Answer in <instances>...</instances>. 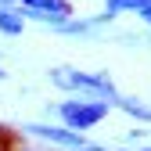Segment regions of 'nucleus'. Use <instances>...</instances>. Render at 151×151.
Wrapping results in <instances>:
<instances>
[{
	"label": "nucleus",
	"mask_w": 151,
	"mask_h": 151,
	"mask_svg": "<svg viewBox=\"0 0 151 151\" xmlns=\"http://www.w3.org/2000/svg\"><path fill=\"white\" fill-rule=\"evenodd\" d=\"M0 79H4V68H0Z\"/></svg>",
	"instance_id": "nucleus-11"
},
{
	"label": "nucleus",
	"mask_w": 151,
	"mask_h": 151,
	"mask_svg": "<svg viewBox=\"0 0 151 151\" xmlns=\"http://www.w3.org/2000/svg\"><path fill=\"white\" fill-rule=\"evenodd\" d=\"M4 133H7V129H0V147H4V144H7V137H4Z\"/></svg>",
	"instance_id": "nucleus-9"
},
{
	"label": "nucleus",
	"mask_w": 151,
	"mask_h": 151,
	"mask_svg": "<svg viewBox=\"0 0 151 151\" xmlns=\"http://www.w3.org/2000/svg\"><path fill=\"white\" fill-rule=\"evenodd\" d=\"M104 7H108V14H115V11H147L151 0H104Z\"/></svg>",
	"instance_id": "nucleus-5"
},
{
	"label": "nucleus",
	"mask_w": 151,
	"mask_h": 151,
	"mask_svg": "<svg viewBox=\"0 0 151 151\" xmlns=\"http://www.w3.org/2000/svg\"><path fill=\"white\" fill-rule=\"evenodd\" d=\"M25 133L43 137V140H50V144H61V147H68V151H104V147H97V144H90L86 137L72 133V129H58V126H40V122H32Z\"/></svg>",
	"instance_id": "nucleus-3"
},
{
	"label": "nucleus",
	"mask_w": 151,
	"mask_h": 151,
	"mask_svg": "<svg viewBox=\"0 0 151 151\" xmlns=\"http://www.w3.org/2000/svg\"><path fill=\"white\" fill-rule=\"evenodd\" d=\"M104 115H108V101H101V97H86V101H65V104H61L65 129H72V133H83V129L97 126Z\"/></svg>",
	"instance_id": "nucleus-1"
},
{
	"label": "nucleus",
	"mask_w": 151,
	"mask_h": 151,
	"mask_svg": "<svg viewBox=\"0 0 151 151\" xmlns=\"http://www.w3.org/2000/svg\"><path fill=\"white\" fill-rule=\"evenodd\" d=\"M22 7L36 18H47V22L65 25V18H72V4L68 0H22Z\"/></svg>",
	"instance_id": "nucleus-4"
},
{
	"label": "nucleus",
	"mask_w": 151,
	"mask_h": 151,
	"mask_svg": "<svg viewBox=\"0 0 151 151\" xmlns=\"http://www.w3.org/2000/svg\"><path fill=\"white\" fill-rule=\"evenodd\" d=\"M54 83L58 86H68V90H86L93 93V97H101V101H119V90L115 83L108 79V76H86V72H54Z\"/></svg>",
	"instance_id": "nucleus-2"
},
{
	"label": "nucleus",
	"mask_w": 151,
	"mask_h": 151,
	"mask_svg": "<svg viewBox=\"0 0 151 151\" xmlns=\"http://www.w3.org/2000/svg\"><path fill=\"white\" fill-rule=\"evenodd\" d=\"M140 18H144V22H147V25H151V7H147V11H140Z\"/></svg>",
	"instance_id": "nucleus-8"
},
{
	"label": "nucleus",
	"mask_w": 151,
	"mask_h": 151,
	"mask_svg": "<svg viewBox=\"0 0 151 151\" xmlns=\"http://www.w3.org/2000/svg\"><path fill=\"white\" fill-rule=\"evenodd\" d=\"M133 151H151V147H133Z\"/></svg>",
	"instance_id": "nucleus-10"
},
{
	"label": "nucleus",
	"mask_w": 151,
	"mask_h": 151,
	"mask_svg": "<svg viewBox=\"0 0 151 151\" xmlns=\"http://www.w3.org/2000/svg\"><path fill=\"white\" fill-rule=\"evenodd\" d=\"M126 115H133V119H140V122H151V108H144V104H137V101H126V97H119L115 101Z\"/></svg>",
	"instance_id": "nucleus-6"
},
{
	"label": "nucleus",
	"mask_w": 151,
	"mask_h": 151,
	"mask_svg": "<svg viewBox=\"0 0 151 151\" xmlns=\"http://www.w3.org/2000/svg\"><path fill=\"white\" fill-rule=\"evenodd\" d=\"M0 29H4L7 36H18L22 32V18H18L14 11H7V7H0Z\"/></svg>",
	"instance_id": "nucleus-7"
}]
</instances>
